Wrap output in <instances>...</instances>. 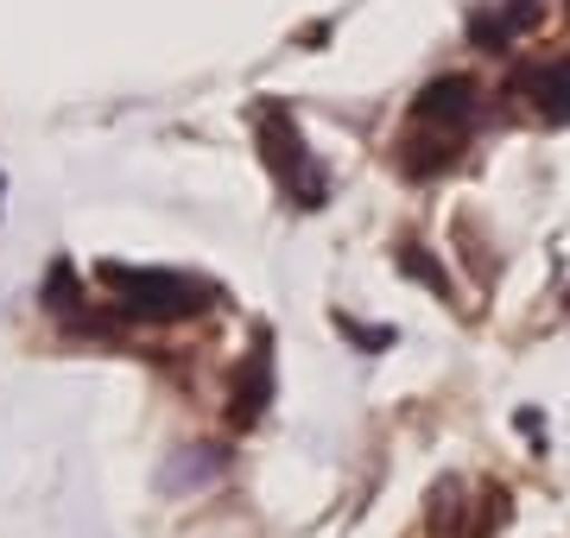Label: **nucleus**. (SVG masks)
<instances>
[{
  "label": "nucleus",
  "instance_id": "nucleus-1",
  "mask_svg": "<svg viewBox=\"0 0 570 538\" xmlns=\"http://www.w3.org/2000/svg\"><path fill=\"white\" fill-rule=\"evenodd\" d=\"M102 279H108V291L121 298V311L146 317V323H178V317H197V311L216 305V286L184 279V272H153V267H121V260H108Z\"/></svg>",
  "mask_w": 570,
  "mask_h": 538
},
{
  "label": "nucleus",
  "instance_id": "nucleus-2",
  "mask_svg": "<svg viewBox=\"0 0 570 538\" xmlns=\"http://www.w3.org/2000/svg\"><path fill=\"white\" fill-rule=\"evenodd\" d=\"M261 146H266V166L279 171V185L292 190V203H305V209H317L330 197V178H324V166L305 152V140H298V127L285 121L279 108H266L261 114Z\"/></svg>",
  "mask_w": 570,
  "mask_h": 538
},
{
  "label": "nucleus",
  "instance_id": "nucleus-3",
  "mask_svg": "<svg viewBox=\"0 0 570 538\" xmlns=\"http://www.w3.org/2000/svg\"><path fill=\"white\" fill-rule=\"evenodd\" d=\"M475 108H482V89L469 83V77H438V83L412 102V121L438 127V133H469Z\"/></svg>",
  "mask_w": 570,
  "mask_h": 538
},
{
  "label": "nucleus",
  "instance_id": "nucleus-4",
  "mask_svg": "<svg viewBox=\"0 0 570 538\" xmlns=\"http://www.w3.org/2000/svg\"><path fill=\"white\" fill-rule=\"evenodd\" d=\"M520 89H527V102L539 108L551 127H564L570 121V51H564V58H546L539 70H527Z\"/></svg>",
  "mask_w": 570,
  "mask_h": 538
},
{
  "label": "nucleus",
  "instance_id": "nucleus-5",
  "mask_svg": "<svg viewBox=\"0 0 570 538\" xmlns=\"http://www.w3.org/2000/svg\"><path fill=\"white\" fill-rule=\"evenodd\" d=\"M266 399H273V368H266V342H261L235 373V425H254L266 412Z\"/></svg>",
  "mask_w": 570,
  "mask_h": 538
},
{
  "label": "nucleus",
  "instance_id": "nucleus-6",
  "mask_svg": "<svg viewBox=\"0 0 570 538\" xmlns=\"http://www.w3.org/2000/svg\"><path fill=\"white\" fill-rule=\"evenodd\" d=\"M400 267H406L412 279H419V286H431L438 298H456V286H450V272L438 267V260H425L419 248H400Z\"/></svg>",
  "mask_w": 570,
  "mask_h": 538
},
{
  "label": "nucleus",
  "instance_id": "nucleus-7",
  "mask_svg": "<svg viewBox=\"0 0 570 538\" xmlns=\"http://www.w3.org/2000/svg\"><path fill=\"white\" fill-rule=\"evenodd\" d=\"M216 469H223V450H197L190 456V462H171V469H165V488H171V481H178V488H190V481H204V476H216Z\"/></svg>",
  "mask_w": 570,
  "mask_h": 538
}]
</instances>
